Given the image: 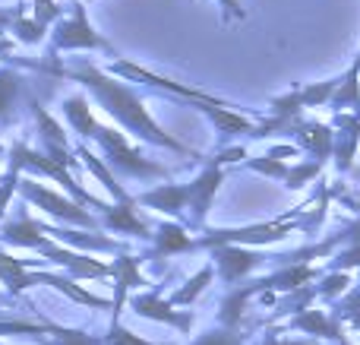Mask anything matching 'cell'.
Wrapping results in <instances>:
<instances>
[{
    "label": "cell",
    "mask_w": 360,
    "mask_h": 345,
    "mask_svg": "<svg viewBox=\"0 0 360 345\" xmlns=\"http://www.w3.org/2000/svg\"><path fill=\"white\" fill-rule=\"evenodd\" d=\"M209 279H212V270H202V272H199L196 279H193V282H186V285H190V289L177 291V295H174V301H177V304H186V301H193V298H196L199 291H202V285L209 282Z\"/></svg>",
    "instance_id": "10"
},
{
    "label": "cell",
    "mask_w": 360,
    "mask_h": 345,
    "mask_svg": "<svg viewBox=\"0 0 360 345\" xmlns=\"http://www.w3.org/2000/svg\"><path fill=\"white\" fill-rule=\"evenodd\" d=\"M133 308H136V314H146V317H155V320H168V323H177V327H190V320L186 317H177L174 310L168 308V304H162L155 295L149 298H136L133 301Z\"/></svg>",
    "instance_id": "4"
},
{
    "label": "cell",
    "mask_w": 360,
    "mask_h": 345,
    "mask_svg": "<svg viewBox=\"0 0 360 345\" xmlns=\"http://www.w3.org/2000/svg\"><path fill=\"white\" fill-rule=\"evenodd\" d=\"M76 44H82V48H86V44H92V48H108V44L92 32V25L86 23L82 6H76L73 23H67V25L57 29V48H76Z\"/></svg>",
    "instance_id": "3"
},
{
    "label": "cell",
    "mask_w": 360,
    "mask_h": 345,
    "mask_svg": "<svg viewBox=\"0 0 360 345\" xmlns=\"http://www.w3.org/2000/svg\"><path fill=\"white\" fill-rule=\"evenodd\" d=\"M48 345H95V339H89L86 333H73V330H57V339Z\"/></svg>",
    "instance_id": "11"
},
{
    "label": "cell",
    "mask_w": 360,
    "mask_h": 345,
    "mask_svg": "<svg viewBox=\"0 0 360 345\" xmlns=\"http://www.w3.org/2000/svg\"><path fill=\"white\" fill-rule=\"evenodd\" d=\"M266 345H291V342H275V339H266ZM294 345H300V342H294Z\"/></svg>",
    "instance_id": "13"
},
{
    "label": "cell",
    "mask_w": 360,
    "mask_h": 345,
    "mask_svg": "<svg viewBox=\"0 0 360 345\" xmlns=\"http://www.w3.org/2000/svg\"><path fill=\"white\" fill-rule=\"evenodd\" d=\"M243 339H247L243 333L231 330V333H205V336H199L193 345H243Z\"/></svg>",
    "instance_id": "8"
},
{
    "label": "cell",
    "mask_w": 360,
    "mask_h": 345,
    "mask_svg": "<svg viewBox=\"0 0 360 345\" xmlns=\"http://www.w3.org/2000/svg\"><path fill=\"white\" fill-rule=\"evenodd\" d=\"M16 89H19L16 73L0 70V120L10 118V105H13V99H16Z\"/></svg>",
    "instance_id": "6"
},
{
    "label": "cell",
    "mask_w": 360,
    "mask_h": 345,
    "mask_svg": "<svg viewBox=\"0 0 360 345\" xmlns=\"http://www.w3.org/2000/svg\"><path fill=\"white\" fill-rule=\"evenodd\" d=\"M300 330H310V333H319V336H338L335 323H329L323 314H316V310H307L304 317L297 320Z\"/></svg>",
    "instance_id": "7"
},
{
    "label": "cell",
    "mask_w": 360,
    "mask_h": 345,
    "mask_svg": "<svg viewBox=\"0 0 360 345\" xmlns=\"http://www.w3.org/2000/svg\"><path fill=\"white\" fill-rule=\"evenodd\" d=\"M73 76H76V80L86 82V86L92 89L95 95H98L101 105L108 108V114H114V118H117L130 133H136V137L149 139V143H155V146H165V149L190 152L186 146H180L177 139H171L168 133H165L162 127H158L155 120H152L149 114H146L143 101L136 99V92H133V89H127V86H120V82L108 80V76H101L98 70H92V67H79V70H73Z\"/></svg>",
    "instance_id": "1"
},
{
    "label": "cell",
    "mask_w": 360,
    "mask_h": 345,
    "mask_svg": "<svg viewBox=\"0 0 360 345\" xmlns=\"http://www.w3.org/2000/svg\"><path fill=\"white\" fill-rule=\"evenodd\" d=\"M6 23V16H4V13H0V25H4Z\"/></svg>",
    "instance_id": "14"
},
{
    "label": "cell",
    "mask_w": 360,
    "mask_h": 345,
    "mask_svg": "<svg viewBox=\"0 0 360 345\" xmlns=\"http://www.w3.org/2000/svg\"><path fill=\"white\" fill-rule=\"evenodd\" d=\"M218 263H221V270H224V279H237V272H247L250 266H256V257L253 253H240V251H221L218 253Z\"/></svg>",
    "instance_id": "5"
},
{
    "label": "cell",
    "mask_w": 360,
    "mask_h": 345,
    "mask_svg": "<svg viewBox=\"0 0 360 345\" xmlns=\"http://www.w3.org/2000/svg\"><path fill=\"white\" fill-rule=\"evenodd\" d=\"M22 190H25V196H32V200H35L38 206H44L48 213L60 215V219H70V222H79V225H92V219H89V215L82 213V209L76 206V203L60 200L57 194H51V190H44V187H35L32 181H25V184H22Z\"/></svg>",
    "instance_id": "2"
},
{
    "label": "cell",
    "mask_w": 360,
    "mask_h": 345,
    "mask_svg": "<svg viewBox=\"0 0 360 345\" xmlns=\"http://www.w3.org/2000/svg\"><path fill=\"white\" fill-rule=\"evenodd\" d=\"M108 345H149V342H143L139 336H133L130 330L114 327V330H111V336H108Z\"/></svg>",
    "instance_id": "12"
},
{
    "label": "cell",
    "mask_w": 360,
    "mask_h": 345,
    "mask_svg": "<svg viewBox=\"0 0 360 345\" xmlns=\"http://www.w3.org/2000/svg\"><path fill=\"white\" fill-rule=\"evenodd\" d=\"M158 247H162L165 253H168V251H184V247H190V238H184V234H180L177 228H162Z\"/></svg>",
    "instance_id": "9"
}]
</instances>
